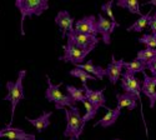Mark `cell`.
I'll return each instance as SVG.
<instances>
[{
	"mask_svg": "<svg viewBox=\"0 0 156 140\" xmlns=\"http://www.w3.org/2000/svg\"><path fill=\"white\" fill-rule=\"evenodd\" d=\"M139 43L144 44L146 49H156V35L144 34L141 38H139Z\"/></svg>",
	"mask_w": 156,
	"mask_h": 140,
	"instance_id": "484cf974",
	"label": "cell"
},
{
	"mask_svg": "<svg viewBox=\"0 0 156 140\" xmlns=\"http://www.w3.org/2000/svg\"><path fill=\"white\" fill-rule=\"evenodd\" d=\"M142 75H144V80L141 83V94H144L149 99L150 108L154 109L156 104V79L147 75L145 71L142 73Z\"/></svg>",
	"mask_w": 156,
	"mask_h": 140,
	"instance_id": "7c38bea8",
	"label": "cell"
},
{
	"mask_svg": "<svg viewBox=\"0 0 156 140\" xmlns=\"http://www.w3.org/2000/svg\"><path fill=\"white\" fill-rule=\"evenodd\" d=\"M124 64H125V60L120 59V60H116L114 54L111 55V63H109L106 69H105V76H108L109 81L115 85L116 83L119 81L120 76L122 74V69H124Z\"/></svg>",
	"mask_w": 156,
	"mask_h": 140,
	"instance_id": "4fadbf2b",
	"label": "cell"
},
{
	"mask_svg": "<svg viewBox=\"0 0 156 140\" xmlns=\"http://www.w3.org/2000/svg\"><path fill=\"white\" fill-rule=\"evenodd\" d=\"M15 6L20 11V34L24 36L25 19L31 18L34 15L40 16L44 11L49 9V2L48 0H16Z\"/></svg>",
	"mask_w": 156,
	"mask_h": 140,
	"instance_id": "6da1fadb",
	"label": "cell"
},
{
	"mask_svg": "<svg viewBox=\"0 0 156 140\" xmlns=\"http://www.w3.org/2000/svg\"><path fill=\"white\" fill-rule=\"evenodd\" d=\"M116 6H119L121 9H125L133 14H136V15H142L141 11H140V3L137 0H119L116 2Z\"/></svg>",
	"mask_w": 156,
	"mask_h": 140,
	"instance_id": "d6986e66",
	"label": "cell"
},
{
	"mask_svg": "<svg viewBox=\"0 0 156 140\" xmlns=\"http://www.w3.org/2000/svg\"><path fill=\"white\" fill-rule=\"evenodd\" d=\"M64 55L59 58V60L61 61H65V63H70L73 65H79V64H83L85 58L90 54L89 52H85V50H81L79 48H76L69 43H66L64 46Z\"/></svg>",
	"mask_w": 156,
	"mask_h": 140,
	"instance_id": "8992f818",
	"label": "cell"
},
{
	"mask_svg": "<svg viewBox=\"0 0 156 140\" xmlns=\"http://www.w3.org/2000/svg\"><path fill=\"white\" fill-rule=\"evenodd\" d=\"M119 140H120V139H119Z\"/></svg>",
	"mask_w": 156,
	"mask_h": 140,
	"instance_id": "1f68e13d",
	"label": "cell"
},
{
	"mask_svg": "<svg viewBox=\"0 0 156 140\" xmlns=\"http://www.w3.org/2000/svg\"><path fill=\"white\" fill-rule=\"evenodd\" d=\"M124 68H125V71L126 73L131 74V75H135L136 73H144L147 69L146 64H144L142 61H139L136 59H134L133 61H129V63L125 61Z\"/></svg>",
	"mask_w": 156,
	"mask_h": 140,
	"instance_id": "7402d4cb",
	"label": "cell"
},
{
	"mask_svg": "<svg viewBox=\"0 0 156 140\" xmlns=\"http://www.w3.org/2000/svg\"><path fill=\"white\" fill-rule=\"evenodd\" d=\"M55 24L58 25L61 38L65 39V38L68 36V34L74 30L75 20L70 15V13L68 10H60L55 16Z\"/></svg>",
	"mask_w": 156,
	"mask_h": 140,
	"instance_id": "9c48e42d",
	"label": "cell"
},
{
	"mask_svg": "<svg viewBox=\"0 0 156 140\" xmlns=\"http://www.w3.org/2000/svg\"><path fill=\"white\" fill-rule=\"evenodd\" d=\"M147 69L150 70V73H151V76L154 79H156V56L151 60V61H149L147 63Z\"/></svg>",
	"mask_w": 156,
	"mask_h": 140,
	"instance_id": "83f0119b",
	"label": "cell"
},
{
	"mask_svg": "<svg viewBox=\"0 0 156 140\" xmlns=\"http://www.w3.org/2000/svg\"><path fill=\"white\" fill-rule=\"evenodd\" d=\"M114 140H119V139H114Z\"/></svg>",
	"mask_w": 156,
	"mask_h": 140,
	"instance_id": "4dcf8cb0",
	"label": "cell"
},
{
	"mask_svg": "<svg viewBox=\"0 0 156 140\" xmlns=\"http://www.w3.org/2000/svg\"><path fill=\"white\" fill-rule=\"evenodd\" d=\"M151 14L150 11L147 13V14H142L135 23H133L130 27H127L126 29L129 31H136V33H141L142 30H144L146 27H149V19H150Z\"/></svg>",
	"mask_w": 156,
	"mask_h": 140,
	"instance_id": "ffe728a7",
	"label": "cell"
},
{
	"mask_svg": "<svg viewBox=\"0 0 156 140\" xmlns=\"http://www.w3.org/2000/svg\"><path fill=\"white\" fill-rule=\"evenodd\" d=\"M120 114H121V110L119 109H109L108 113L104 115L98 123H95L94 126H101V128H110V126H112L116 120L119 119L120 117Z\"/></svg>",
	"mask_w": 156,
	"mask_h": 140,
	"instance_id": "ac0fdd59",
	"label": "cell"
},
{
	"mask_svg": "<svg viewBox=\"0 0 156 140\" xmlns=\"http://www.w3.org/2000/svg\"><path fill=\"white\" fill-rule=\"evenodd\" d=\"M0 138H6L8 140H36L34 134L27 133L19 128H12L10 125L0 129Z\"/></svg>",
	"mask_w": 156,
	"mask_h": 140,
	"instance_id": "5bb4252c",
	"label": "cell"
},
{
	"mask_svg": "<svg viewBox=\"0 0 156 140\" xmlns=\"http://www.w3.org/2000/svg\"><path fill=\"white\" fill-rule=\"evenodd\" d=\"M149 28L151 29L152 35H156V13H154L149 19Z\"/></svg>",
	"mask_w": 156,
	"mask_h": 140,
	"instance_id": "f1b7e54d",
	"label": "cell"
},
{
	"mask_svg": "<svg viewBox=\"0 0 156 140\" xmlns=\"http://www.w3.org/2000/svg\"><path fill=\"white\" fill-rule=\"evenodd\" d=\"M69 74H70L71 76H75V78H79V79L81 80L83 85H84V84H86V81H87V80H98V79L95 78V76L90 75L89 73H86L85 70L79 69V68H74L73 70H70V71H69Z\"/></svg>",
	"mask_w": 156,
	"mask_h": 140,
	"instance_id": "d4e9b609",
	"label": "cell"
},
{
	"mask_svg": "<svg viewBox=\"0 0 156 140\" xmlns=\"http://www.w3.org/2000/svg\"><path fill=\"white\" fill-rule=\"evenodd\" d=\"M64 113L65 119H66V128L64 130V136L68 138L69 140H79L83 134V117L80 115L79 109H77V106H71L65 109Z\"/></svg>",
	"mask_w": 156,
	"mask_h": 140,
	"instance_id": "3957f363",
	"label": "cell"
},
{
	"mask_svg": "<svg viewBox=\"0 0 156 140\" xmlns=\"http://www.w3.org/2000/svg\"><path fill=\"white\" fill-rule=\"evenodd\" d=\"M141 83L135 75H131L126 71L121 74V88L126 94L134 95L141 103Z\"/></svg>",
	"mask_w": 156,
	"mask_h": 140,
	"instance_id": "52a82bcc",
	"label": "cell"
},
{
	"mask_svg": "<svg viewBox=\"0 0 156 140\" xmlns=\"http://www.w3.org/2000/svg\"><path fill=\"white\" fill-rule=\"evenodd\" d=\"M75 68H79V69L85 70V71L89 73L90 75L95 76L98 80H102L104 78H105V69L101 68L100 65H95L91 60H89V61H86V63H83V64L76 65Z\"/></svg>",
	"mask_w": 156,
	"mask_h": 140,
	"instance_id": "e0dca14e",
	"label": "cell"
},
{
	"mask_svg": "<svg viewBox=\"0 0 156 140\" xmlns=\"http://www.w3.org/2000/svg\"><path fill=\"white\" fill-rule=\"evenodd\" d=\"M114 3L115 2H112V0H110V2H108V3H104L102 5H101V10L105 13V14L108 15V19L112 23V24H116V25H119V23L116 21V19H115V16H114V13H112V6H114Z\"/></svg>",
	"mask_w": 156,
	"mask_h": 140,
	"instance_id": "4316f807",
	"label": "cell"
},
{
	"mask_svg": "<svg viewBox=\"0 0 156 140\" xmlns=\"http://www.w3.org/2000/svg\"><path fill=\"white\" fill-rule=\"evenodd\" d=\"M46 83H48V88H46V92H45V98L48 101L55 104L56 110L76 106V104L70 99V96L68 94H62L60 92V86L62 85V83L54 85L50 80V76H48V75H46Z\"/></svg>",
	"mask_w": 156,
	"mask_h": 140,
	"instance_id": "277c9868",
	"label": "cell"
},
{
	"mask_svg": "<svg viewBox=\"0 0 156 140\" xmlns=\"http://www.w3.org/2000/svg\"><path fill=\"white\" fill-rule=\"evenodd\" d=\"M74 30L80 34H86V35H94L98 36V30H96V16L95 15H86L79 20H76L74 24Z\"/></svg>",
	"mask_w": 156,
	"mask_h": 140,
	"instance_id": "30bf717a",
	"label": "cell"
},
{
	"mask_svg": "<svg viewBox=\"0 0 156 140\" xmlns=\"http://www.w3.org/2000/svg\"><path fill=\"white\" fill-rule=\"evenodd\" d=\"M147 4H150L152 6H156V0H150V2H147Z\"/></svg>",
	"mask_w": 156,
	"mask_h": 140,
	"instance_id": "f546056e",
	"label": "cell"
},
{
	"mask_svg": "<svg viewBox=\"0 0 156 140\" xmlns=\"http://www.w3.org/2000/svg\"><path fill=\"white\" fill-rule=\"evenodd\" d=\"M83 89L85 92V99L86 101H89L91 105H94L96 109H100V108H105L109 110V108L106 106V98L104 95V90L105 88L101 89V90H93L87 86V84H84L83 85Z\"/></svg>",
	"mask_w": 156,
	"mask_h": 140,
	"instance_id": "8fae6325",
	"label": "cell"
},
{
	"mask_svg": "<svg viewBox=\"0 0 156 140\" xmlns=\"http://www.w3.org/2000/svg\"><path fill=\"white\" fill-rule=\"evenodd\" d=\"M155 56H156V49H144V50H140V52H137L136 60L142 61L144 64L147 65V63L151 61Z\"/></svg>",
	"mask_w": 156,
	"mask_h": 140,
	"instance_id": "cb8c5ba5",
	"label": "cell"
},
{
	"mask_svg": "<svg viewBox=\"0 0 156 140\" xmlns=\"http://www.w3.org/2000/svg\"><path fill=\"white\" fill-rule=\"evenodd\" d=\"M27 76V70H20L18 74V79L16 81H8L6 83V90L8 94L4 96V100L10 101V106H11V118H10V126L14 121V115H15V110L19 103L24 99V79Z\"/></svg>",
	"mask_w": 156,
	"mask_h": 140,
	"instance_id": "7a4b0ae2",
	"label": "cell"
},
{
	"mask_svg": "<svg viewBox=\"0 0 156 140\" xmlns=\"http://www.w3.org/2000/svg\"><path fill=\"white\" fill-rule=\"evenodd\" d=\"M68 43L79 48L81 50H85V52H93L95 49V46L99 43V38L94 36V35H86V34H80L76 33L75 30L70 31L68 34Z\"/></svg>",
	"mask_w": 156,
	"mask_h": 140,
	"instance_id": "5b68a950",
	"label": "cell"
},
{
	"mask_svg": "<svg viewBox=\"0 0 156 140\" xmlns=\"http://www.w3.org/2000/svg\"><path fill=\"white\" fill-rule=\"evenodd\" d=\"M65 89H66V93L68 95L70 96V99L74 101V103H83L85 101V92L84 89H80V88H76L74 85H65Z\"/></svg>",
	"mask_w": 156,
	"mask_h": 140,
	"instance_id": "44dd1931",
	"label": "cell"
},
{
	"mask_svg": "<svg viewBox=\"0 0 156 140\" xmlns=\"http://www.w3.org/2000/svg\"><path fill=\"white\" fill-rule=\"evenodd\" d=\"M51 115H53V113L51 111H45V113L41 114L40 117H37L35 119H30V118H25V119H27L34 126L37 133H43L44 130H46L49 128Z\"/></svg>",
	"mask_w": 156,
	"mask_h": 140,
	"instance_id": "9a60e30c",
	"label": "cell"
},
{
	"mask_svg": "<svg viewBox=\"0 0 156 140\" xmlns=\"http://www.w3.org/2000/svg\"><path fill=\"white\" fill-rule=\"evenodd\" d=\"M83 104H84V106H85V115L83 117V123H81V129H83V131H84V128H85L86 123L90 121L91 119H94V118L96 117L99 109H96L94 105H91V104H90L89 101H86V100L83 101Z\"/></svg>",
	"mask_w": 156,
	"mask_h": 140,
	"instance_id": "603a6c76",
	"label": "cell"
},
{
	"mask_svg": "<svg viewBox=\"0 0 156 140\" xmlns=\"http://www.w3.org/2000/svg\"><path fill=\"white\" fill-rule=\"evenodd\" d=\"M118 27L119 25L112 24L102 14H98V16H96V30H98V34H100L101 39L105 45L111 44V34L114 33V30Z\"/></svg>",
	"mask_w": 156,
	"mask_h": 140,
	"instance_id": "ba28073f",
	"label": "cell"
},
{
	"mask_svg": "<svg viewBox=\"0 0 156 140\" xmlns=\"http://www.w3.org/2000/svg\"><path fill=\"white\" fill-rule=\"evenodd\" d=\"M116 101H118V105H116V109H119V110H121V109H124V108H126V109H129V110H134L135 108H136V105H137V99L134 96V95H131V94H116Z\"/></svg>",
	"mask_w": 156,
	"mask_h": 140,
	"instance_id": "2e32d148",
	"label": "cell"
}]
</instances>
